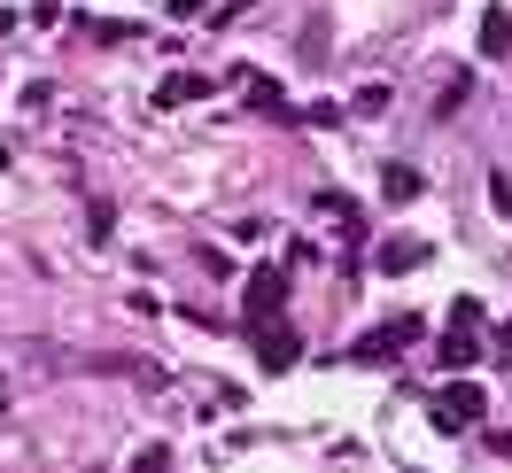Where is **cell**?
I'll return each mask as SVG.
<instances>
[{"label":"cell","mask_w":512,"mask_h":473,"mask_svg":"<svg viewBox=\"0 0 512 473\" xmlns=\"http://www.w3.org/2000/svg\"><path fill=\"white\" fill-rule=\"evenodd\" d=\"M474 326H481V303H474V295H458V303H450V326H443V342H435V365H443V373H466V365L481 357Z\"/></svg>","instance_id":"cell-1"},{"label":"cell","mask_w":512,"mask_h":473,"mask_svg":"<svg viewBox=\"0 0 512 473\" xmlns=\"http://www.w3.org/2000/svg\"><path fill=\"white\" fill-rule=\"evenodd\" d=\"M427 419H435L443 435H466V427H474V419H481V388H474V380H450L443 396L427 404Z\"/></svg>","instance_id":"cell-2"},{"label":"cell","mask_w":512,"mask_h":473,"mask_svg":"<svg viewBox=\"0 0 512 473\" xmlns=\"http://www.w3.org/2000/svg\"><path fill=\"white\" fill-rule=\"evenodd\" d=\"M241 311H249V318H280V311H288V272L256 264V272H249V287H241Z\"/></svg>","instance_id":"cell-3"},{"label":"cell","mask_w":512,"mask_h":473,"mask_svg":"<svg viewBox=\"0 0 512 473\" xmlns=\"http://www.w3.org/2000/svg\"><path fill=\"white\" fill-rule=\"evenodd\" d=\"M295 357H303V342H295L288 326H264V318H256V365H264V373H295Z\"/></svg>","instance_id":"cell-4"},{"label":"cell","mask_w":512,"mask_h":473,"mask_svg":"<svg viewBox=\"0 0 512 473\" xmlns=\"http://www.w3.org/2000/svg\"><path fill=\"white\" fill-rule=\"evenodd\" d=\"M412 334H419V318H388L381 334H365V342H357V357H365V365H388V357L412 342Z\"/></svg>","instance_id":"cell-5"},{"label":"cell","mask_w":512,"mask_h":473,"mask_svg":"<svg viewBox=\"0 0 512 473\" xmlns=\"http://www.w3.org/2000/svg\"><path fill=\"white\" fill-rule=\"evenodd\" d=\"M156 101H163V109H187V101H210V78H202V70H171V78L156 86Z\"/></svg>","instance_id":"cell-6"},{"label":"cell","mask_w":512,"mask_h":473,"mask_svg":"<svg viewBox=\"0 0 512 473\" xmlns=\"http://www.w3.org/2000/svg\"><path fill=\"white\" fill-rule=\"evenodd\" d=\"M481 55H489V63L512 55V8L505 0H489V16H481Z\"/></svg>","instance_id":"cell-7"},{"label":"cell","mask_w":512,"mask_h":473,"mask_svg":"<svg viewBox=\"0 0 512 473\" xmlns=\"http://www.w3.org/2000/svg\"><path fill=\"white\" fill-rule=\"evenodd\" d=\"M241 94H249V109H264V117H288V94H280V78H264V70H241Z\"/></svg>","instance_id":"cell-8"},{"label":"cell","mask_w":512,"mask_h":473,"mask_svg":"<svg viewBox=\"0 0 512 473\" xmlns=\"http://www.w3.org/2000/svg\"><path fill=\"white\" fill-rule=\"evenodd\" d=\"M419 187H427V179H419L412 163H381V194L388 202H419Z\"/></svg>","instance_id":"cell-9"},{"label":"cell","mask_w":512,"mask_h":473,"mask_svg":"<svg viewBox=\"0 0 512 473\" xmlns=\"http://www.w3.org/2000/svg\"><path fill=\"white\" fill-rule=\"evenodd\" d=\"M427 264V241H381V272H419Z\"/></svg>","instance_id":"cell-10"},{"label":"cell","mask_w":512,"mask_h":473,"mask_svg":"<svg viewBox=\"0 0 512 473\" xmlns=\"http://www.w3.org/2000/svg\"><path fill=\"white\" fill-rule=\"evenodd\" d=\"M319 210L334 218V233H342V241H357V233H365V225H357V202H350V194H319Z\"/></svg>","instance_id":"cell-11"},{"label":"cell","mask_w":512,"mask_h":473,"mask_svg":"<svg viewBox=\"0 0 512 473\" xmlns=\"http://www.w3.org/2000/svg\"><path fill=\"white\" fill-rule=\"evenodd\" d=\"M466 94H474V78H466V70H458V78H443V101H435V117H458V109H466Z\"/></svg>","instance_id":"cell-12"},{"label":"cell","mask_w":512,"mask_h":473,"mask_svg":"<svg viewBox=\"0 0 512 473\" xmlns=\"http://www.w3.org/2000/svg\"><path fill=\"white\" fill-rule=\"evenodd\" d=\"M481 442H489L497 458H512V427H489V435H481Z\"/></svg>","instance_id":"cell-13"},{"label":"cell","mask_w":512,"mask_h":473,"mask_svg":"<svg viewBox=\"0 0 512 473\" xmlns=\"http://www.w3.org/2000/svg\"><path fill=\"white\" fill-rule=\"evenodd\" d=\"M163 8H171V16H202L210 0H163Z\"/></svg>","instance_id":"cell-14"},{"label":"cell","mask_w":512,"mask_h":473,"mask_svg":"<svg viewBox=\"0 0 512 473\" xmlns=\"http://www.w3.org/2000/svg\"><path fill=\"white\" fill-rule=\"evenodd\" d=\"M8 24H16V16H8V8H0V32H8Z\"/></svg>","instance_id":"cell-15"},{"label":"cell","mask_w":512,"mask_h":473,"mask_svg":"<svg viewBox=\"0 0 512 473\" xmlns=\"http://www.w3.org/2000/svg\"><path fill=\"white\" fill-rule=\"evenodd\" d=\"M0 419H8V388H0Z\"/></svg>","instance_id":"cell-16"}]
</instances>
